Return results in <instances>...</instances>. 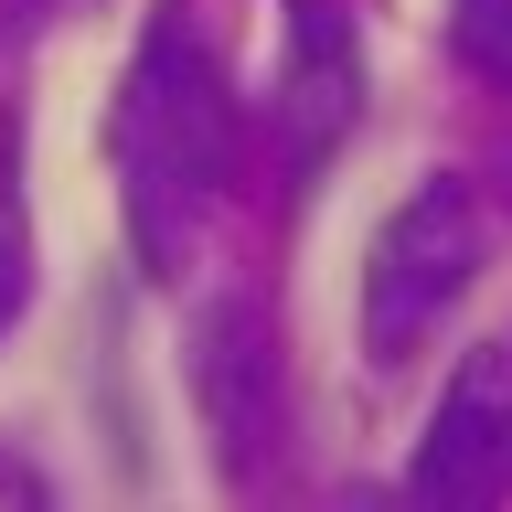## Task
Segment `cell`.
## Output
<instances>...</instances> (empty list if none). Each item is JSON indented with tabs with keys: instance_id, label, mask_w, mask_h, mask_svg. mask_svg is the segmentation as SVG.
<instances>
[{
	"instance_id": "obj_7",
	"label": "cell",
	"mask_w": 512,
	"mask_h": 512,
	"mask_svg": "<svg viewBox=\"0 0 512 512\" xmlns=\"http://www.w3.org/2000/svg\"><path fill=\"white\" fill-rule=\"evenodd\" d=\"M22 299H32V214L11 192V171H0V331L22 320Z\"/></svg>"
},
{
	"instance_id": "obj_1",
	"label": "cell",
	"mask_w": 512,
	"mask_h": 512,
	"mask_svg": "<svg viewBox=\"0 0 512 512\" xmlns=\"http://www.w3.org/2000/svg\"><path fill=\"white\" fill-rule=\"evenodd\" d=\"M107 160H118V203H128V246L160 288H182L203 224L224 214V192L246 171V118H235V86H224L214 43L182 0L150 11L139 54L118 75V107H107Z\"/></svg>"
},
{
	"instance_id": "obj_6",
	"label": "cell",
	"mask_w": 512,
	"mask_h": 512,
	"mask_svg": "<svg viewBox=\"0 0 512 512\" xmlns=\"http://www.w3.org/2000/svg\"><path fill=\"white\" fill-rule=\"evenodd\" d=\"M448 43L480 86H512V0H448Z\"/></svg>"
},
{
	"instance_id": "obj_2",
	"label": "cell",
	"mask_w": 512,
	"mask_h": 512,
	"mask_svg": "<svg viewBox=\"0 0 512 512\" xmlns=\"http://www.w3.org/2000/svg\"><path fill=\"white\" fill-rule=\"evenodd\" d=\"M480 256H491V214H480V182H459V171H427L374 224V246H363V352H374V374H406L438 342V320L470 299Z\"/></svg>"
},
{
	"instance_id": "obj_4",
	"label": "cell",
	"mask_w": 512,
	"mask_h": 512,
	"mask_svg": "<svg viewBox=\"0 0 512 512\" xmlns=\"http://www.w3.org/2000/svg\"><path fill=\"white\" fill-rule=\"evenodd\" d=\"M502 502H512V331H491L438 384V416L406 459V512H502Z\"/></svg>"
},
{
	"instance_id": "obj_9",
	"label": "cell",
	"mask_w": 512,
	"mask_h": 512,
	"mask_svg": "<svg viewBox=\"0 0 512 512\" xmlns=\"http://www.w3.org/2000/svg\"><path fill=\"white\" fill-rule=\"evenodd\" d=\"M502 203H512V139H502Z\"/></svg>"
},
{
	"instance_id": "obj_3",
	"label": "cell",
	"mask_w": 512,
	"mask_h": 512,
	"mask_svg": "<svg viewBox=\"0 0 512 512\" xmlns=\"http://www.w3.org/2000/svg\"><path fill=\"white\" fill-rule=\"evenodd\" d=\"M192 406H203L214 470L235 491H256L278 470V448H288V352H278V320L256 299H203L192 310Z\"/></svg>"
},
{
	"instance_id": "obj_8",
	"label": "cell",
	"mask_w": 512,
	"mask_h": 512,
	"mask_svg": "<svg viewBox=\"0 0 512 512\" xmlns=\"http://www.w3.org/2000/svg\"><path fill=\"white\" fill-rule=\"evenodd\" d=\"M0 512H54V491H43V470L22 448H0Z\"/></svg>"
},
{
	"instance_id": "obj_5",
	"label": "cell",
	"mask_w": 512,
	"mask_h": 512,
	"mask_svg": "<svg viewBox=\"0 0 512 512\" xmlns=\"http://www.w3.org/2000/svg\"><path fill=\"white\" fill-rule=\"evenodd\" d=\"M363 128V32L342 0H278V75H267V150L288 192L320 182L331 150Z\"/></svg>"
}]
</instances>
